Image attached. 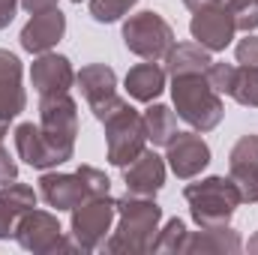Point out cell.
Returning <instances> with one entry per match:
<instances>
[{"mask_svg": "<svg viewBox=\"0 0 258 255\" xmlns=\"http://www.w3.org/2000/svg\"><path fill=\"white\" fill-rule=\"evenodd\" d=\"M117 213H120V225L105 240V249L108 252H153V240L159 234V219H162L159 204L153 198L126 195L123 201H117Z\"/></svg>", "mask_w": 258, "mask_h": 255, "instance_id": "1", "label": "cell"}, {"mask_svg": "<svg viewBox=\"0 0 258 255\" xmlns=\"http://www.w3.org/2000/svg\"><path fill=\"white\" fill-rule=\"evenodd\" d=\"M210 162V147L198 132H177L168 141V165L180 180L195 177Z\"/></svg>", "mask_w": 258, "mask_h": 255, "instance_id": "11", "label": "cell"}, {"mask_svg": "<svg viewBox=\"0 0 258 255\" xmlns=\"http://www.w3.org/2000/svg\"><path fill=\"white\" fill-rule=\"evenodd\" d=\"M222 6L231 9L237 30H255L258 27V0H219Z\"/></svg>", "mask_w": 258, "mask_h": 255, "instance_id": "26", "label": "cell"}, {"mask_svg": "<svg viewBox=\"0 0 258 255\" xmlns=\"http://www.w3.org/2000/svg\"><path fill=\"white\" fill-rule=\"evenodd\" d=\"M27 105L24 87H21V60L12 51L0 48V123H9L18 117Z\"/></svg>", "mask_w": 258, "mask_h": 255, "instance_id": "14", "label": "cell"}, {"mask_svg": "<svg viewBox=\"0 0 258 255\" xmlns=\"http://www.w3.org/2000/svg\"><path fill=\"white\" fill-rule=\"evenodd\" d=\"M66 33V15L54 6V9H45V12H36L24 30H21V45L30 51V54H45L51 51Z\"/></svg>", "mask_w": 258, "mask_h": 255, "instance_id": "13", "label": "cell"}, {"mask_svg": "<svg viewBox=\"0 0 258 255\" xmlns=\"http://www.w3.org/2000/svg\"><path fill=\"white\" fill-rule=\"evenodd\" d=\"M105 141H108V162L126 168L132 159L144 153V141H147L144 117L135 108H126L123 114L105 120Z\"/></svg>", "mask_w": 258, "mask_h": 255, "instance_id": "8", "label": "cell"}, {"mask_svg": "<svg viewBox=\"0 0 258 255\" xmlns=\"http://www.w3.org/2000/svg\"><path fill=\"white\" fill-rule=\"evenodd\" d=\"M126 108H132L126 99H120L117 93L114 96H108V99H102V102H96V105H90V111H93V117L99 120V123H105V120H111V117H117V114H123Z\"/></svg>", "mask_w": 258, "mask_h": 255, "instance_id": "29", "label": "cell"}, {"mask_svg": "<svg viewBox=\"0 0 258 255\" xmlns=\"http://www.w3.org/2000/svg\"><path fill=\"white\" fill-rule=\"evenodd\" d=\"M189 33L198 45H204L207 51H222L225 45H231L234 33H237V24H234V15L228 6H210V9H201L192 15V24H189Z\"/></svg>", "mask_w": 258, "mask_h": 255, "instance_id": "10", "label": "cell"}, {"mask_svg": "<svg viewBox=\"0 0 258 255\" xmlns=\"http://www.w3.org/2000/svg\"><path fill=\"white\" fill-rule=\"evenodd\" d=\"M237 63L258 66V36H246L237 42Z\"/></svg>", "mask_w": 258, "mask_h": 255, "instance_id": "30", "label": "cell"}, {"mask_svg": "<svg viewBox=\"0 0 258 255\" xmlns=\"http://www.w3.org/2000/svg\"><path fill=\"white\" fill-rule=\"evenodd\" d=\"M165 69L171 78H180V75H204L210 60V51L198 42H183V45H174L171 54L165 57Z\"/></svg>", "mask_w": 258, "mask_h": 255, "instance_id": "21", "label": "cell"}, {"mask_svg": "<svg viewBox=\"0 0 258 255\" xmlns=\"http://www.w3.org/2000/svg\"><path fill=\"white\" fill-rule=\"evenodd\" d=\"M207 84L216 90V93H228L231 96V87H234V78H237V66L234 63H210L204 72Z\"/></svg>", "mask_w": 258, "mask_h": 255, "instance_id": "28", "label": "cell"}, {"mask_svg": "<svg viewBox=\"0 0 258 255\" xmlns=\"http://www.w3.org/2000/svg\"><path fill=\"white\" fill-rule=\"evenodd\" d=\"M108 189H111V180L93 165H81L75 174H42L39 180V192L45 204L54 210H75L87 198L108 195Z\"/></svg>", "mask_w": 258, "mask_h": 255, "instance_id": "3", "label": "cell"}, {"mask_svg": "<svg viewBox=\"0 0 258 255\" xmlns=\"http://www.w3.org/2000/svg\"><path fill=\"white\" fill-rule=\"evenodd\" d=\"M75 81H78V87H81V93H84V99H87L90 105H96V102L114 96V87H117V75H114V69L105 66V63L84 66V69L75 75Z\"/></svg>", "mask_w": 258, "mask_h": 255, "instance_id": "20", "label": "cell"}, {"mask_svg": "<svg viewBox=\"0 0 258 255\" xmlns=\"http://www.w3.org/2000/svg\"><path fill=\"white\" fill-rule=\"evenodd\" d=\"M186 222L183 219H168L165 222V228L156 234V240H153V252H180L183 249V240H186Z\"/></svg>", "mask_w": 258, "mask_h": 255, "instance_id": "25", "label": "cell"}, {"mask_svg": "<svg viewBox=\"0 0 258 255\" xmlns=\"http://www.w3.org/2000/svg\"><path fill=\"white\" fill-rule=\"evenodd\" d=\"M72 3H81V0H72Z\"/></svg>", "mask_w": 258, "mask_h": 255, "instance_id": "37", "label": "cell"}, {"mask_svg": "<svg viewBox=\"0 0 258 255\" xmlns=\"http://www.w3.org/2000/svg\"><path fill=\"white\" fill-rule=\"evenodd\" d=\"M174 105H177V117H183L192 129L210 132L219 126L222 120V99L219 93L207 84L204 75H180L174 78Z\"/></svg>", "mask_w": 258, "mask_h": 255, "instance_id": "4", "label": "cell"}, {"mask_svg": "<svg viewBox=\"0 0 258 255\" xmlns=\"http://www.w3.org/2000/svg\"><path fill=\"white\" fill-rule=\"evenodd\" d=\"M15 150L33 168H51V165H57L54 156H51V150H48V144H45V138H42V132H39V126H33V123H21V126L15 129Z\"/></svg>", "mask_w": 258, "mask_h": 255, "instance_id": "22", "label": "cell"}, {"mask_svg": "<svg viewBox=\"0 0 258 255\" xmlns=\"http://www.w3.org/2000/svg\"><path fill=\"white\" fill-rule=\"evenodd\" d=\"M3 126H6V123H0V144H3Z\"/></svg>", "mask_w": 258, "mask_h": 255, "instance_id": "36", "label": "cell"}, {"mask_svg": "<svg viewBox=\"0 0 258 255\" xmlns=\"http://www.w3.org/2000/svg\"><path fill=\"white\" fill-rule=\"evenodd\" d=\"M231 180L243 201H258V135H243L231 147Z\"/></svg>", "mask_w": 258, "mask_h": 255, "instance_id": "12", "label": "cell"}, {"mask_svg": "<svg viewBox=\"0 0 258 255\" xmlns=\"http://www.w3.org/2000/svg\"><path fill=\"white\" fill-rule=\"evenodd\" d=\"M15 240L30 252H57V249H78L75 243L63 240L60 225L45 210H27L15 225Z\"/></svg>", "mask_w": 258, "mask_h": 255, "instance_id": "9", "label": "cell"}, {"mask_svg": "<svg viewBox=\"0 0 258 255\" xmlns=\"http://www.w3.org/2000/svg\"><path fill=\"white\" fill-rule=\"evenodd\" d=\"M30 81L39 96H54V93H69L75 72L63 54H39V60L30 69Z\"/></svg>", "mask_w": 258, "mask_h": 255, "instance_id": "16", "label": "cell"}, {"mask_svg": "<svg viewBox=\"0 0 258 255\" xmlns=\"http://www.w3.org/2000/svg\"><path fill=\"white\" fill-rule=\"evenodd\" d=\"M144 129L156 147H168V141L177 135V114L168 105H150L144 111Z\"/></svg>", "mask_w": 258, "mask_h": 255, "instance_id": "23", "label": "cell"}, {"mask_svg": "<svg viewBox=\"0 0 258 255\" xmlns=\"http://www.w3.org/2000/svg\"><path fill=\"white\" fill-rule=\"evenodd\" d=\"M126 195H138V198H153L165 183V162L153 153L144 150L138 159H132L126 165Z\"/></svg>", "mask_w": 258, "mask_h": 255, "instance_id": "15", "label": "cell"}, {"mask_svg": "<svg viewBox=\"0 0 258 255\" xmlns=\"http://www.w3.org/2000/svg\"><path fill=\"white\" fill-rule=\"evenodd\" d=\"M36 207V192L24 183H6L0 186V237H9L15 234V225L18 219Z\"/></svg>", "mask_w": 258, "mask_h": 255, "instance_id": "17", "label": "cell"}, {"mask_svg": "<svg viewBox=\"0 0 258 255\" xmlns=\"http://www.w3.org/2000/svg\"><path fill=\"white\" fill-rule=\"evenodd\" d=\"M123 42L141 60L159 63L171 54L177 39H174L171 24L159 12H138V15H129V21L123 24Z\"/></svg>", "mask_w": 258, "mask_h": 255, "instance_id": "6", "label": "cell"}, {"mask_svg": "<svg viewBox=\"0 0 258 255\" xmlns=\"http://www.w3.org/2000/svg\"><path fill=\"white\" fill-rule=\"evenodd\" d=\"M21 6L30 12V15H36V12H45V9H54L57 6V0H21Z\"/></svg>", "mask_w": 258, "mask_h": 255, "instance_id": "33", "label": "cell"}, {"mask_svg": "<svg viewBox=\"0 0 258 255\" xmlns=\"http://www.w3.org/2000/svg\"><path fill=\"white\" fill-rule=\"evenodd\" d=\"M162 87H165V69H159L153 60H144L126 72V93L138 102H153L162 93Z\"/></svg>", "mask_w": 258, "mask_h": 255, "instance_id": "18", "label": "cell"}, {"mask_svg": "<svg viewBox=\"0 0 258 255\" xmlns=\"http://www.w3.org/2000/svg\"><path fill=\"white\" fill-rule=\"evenodd\" d=\"M12 180H18V165H15V159L6 153V147L0 144V186H6V183H12Z\"/></svg>", "mask_w": 258, "mask_h": 255, "instance_id": "31", "label": "cell"}, {"mask_svg": "<svg viewBox=\"0 0 258 255\" xmlns=\"http://www.w3.org/2000/svg\"><path fill=\"white\" fill-rule=\"evenodd\" d=\"M240 246H243L240 234L222 225V228H201L195 234H186L180 252H237Z\"/></svg>", "mask_w": 258, "mask_h": 255, "instance_id": "19", "label": "cell"}, {"mask_svg": "<svg viewBox=\"0 0 258 255\" xmlns=\"http://www.w3.org/2000/svg\"><path fill=\"white\" fill-rule=\"evenodd\" d=\"M186 201H189V210H192V219L201 228H222L228 225V219L234 216L237 204H243L240 192L234 186V180L228 177H207V180H198L189 183L186 189Z\"/></svg>", "mask_w": 258, "mask_h": 255, "instance_id": "2", "label": "cell"}, {"mask_svg": "<svg viewBox=\"0 0 258 255\" xmlns=\"http://www.w3.org/2000/svg\"><path fill=\"white\" fill-rule=\"evenodd\" d=\"M117 216V201H111L108 195H96L87 198L84 204H78L72 210V240L78 249L93 252L96 246L105 243V234L111 231V222Z\"/></svg>", "mask_w": 258, "mask_h": 255, "instance_id": "7", "label": "cell"}, {"mask_svg": "<svg viewBox=\"0 0 258 255\" xmlns=\"http://www.w3.org/2000/svg\"><path fill=\"white\" fill-rule=\"evenodd\" d=\"M231 96L240 105L258 108V66H237V78H234Z\"/></svg>", "mask_w": 258, "mask_h": 255, "instance_id": "24", "label": "cell"}, {"mask_svg": "<svg viewBox=\"0 0 258 255\" xmlns=\"http://www.w3.org/2000/svg\"><path fill=\"white\" fill-rule=\"evenodd\" d=\"M249 252H258V234L249 240Z\"/></svg>", "mask_w": 258, "mask_h": 255, "instance_id": "35", "label": "cell"}, {"mask_svg": "<svg viewBox=\"0 0 258 255\" xmlns=\"http://www.w3.org/2000/svg\"><path fill=\"white\" fill-rule=\"evenodd\" d=\"M135 3H138V0H90V15H93L99 24H108V21L123 18Z\"/></svg>", "mask_w": 258, "mask_h": 255, "instance_id": "27", "label": "cell"}, {"mask_svg": "<svg viewBox=\"0 0 258 255\" xmlns=\"http://www.w3.org/2000/svg\"><path fill=\"white\" fill-rule=\"evenodd\" d=\"M21 0H0V30L15 18V9H18Z\"/></svg>", "mask_w": 258, "mask_h": 255, "instance_id": "32", "label": "cell"}, {"mask_svg": "<svg viewBox=\"0 0 258 255\" xmlns=\"http://www.w3.org/2000/svg\"><path fill=\"white\" fill-rule=\"evenodd\" d=\"M189 12H201V9H210V6H219V0H183Z\"/></svg>", "mask_w": 258, "mask_h": 255, "instance_id": "34", "label": "cell"}, {"mask_svg": "<svg viewBox=\"0 0 258 255\" xmlns=\"http://www.w3.org/2000/svg\"><path fill=\"white\" fill-rule=\"evenodd\" d=\"M39 132L57 165L72 159L75 135H78V111L69 93L39 96Z\"/></svg>", "mask_w": 258, "mask_h": 255, "instance_id": "5", "label": "cell"}]
</instances>
